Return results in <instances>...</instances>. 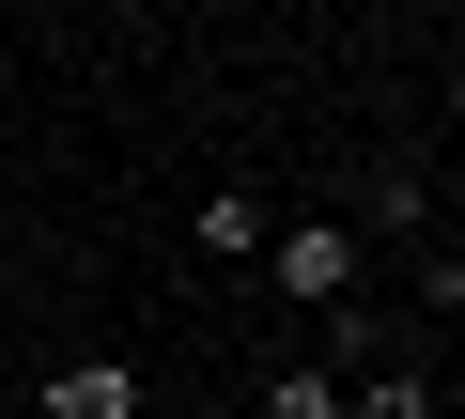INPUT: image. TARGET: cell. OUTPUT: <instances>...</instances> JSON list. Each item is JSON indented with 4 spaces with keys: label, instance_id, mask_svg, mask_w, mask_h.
Returning <instances> with one entry per match:
<instances>
[{
    "label": "cell",
    "instance_id": "cell-2",
    "mask_svg": "<svg viewBox=\"0 0 465 419\" xmlns=\"http://www.w3.org/2000/svg\"><path fill=\"white\" fill-rule=\"evenodd\" d=\"M155 388H140V357H63L47 388H32V419H140Z\"/></svg>",
    "mask_w": 465,
    "mask_h": 419
},
{
    "label": "cell",
    "instance_id": "cell-4",
    "mask_svg": "<svg viewBox=\"0 0 465 419\" xmlns=\"http://www.w3.org/2000/svg\"><path fill=\"white\" fill-rule=\"evenodd\" d=\"M264 419H341V373H264Z\"/></svg>",
    "mask_w": 465,
    "mask_h": 419
},
{
    "label": "cell",
    "instance_id": "cell-6",
    "mask_svg": "<svg viewBox=\"0 0 465 419\" xmlns=\"http://www.w3.org/2000/svg\"><path fill=\"white\" fill-rule=\"evenodd\" d=\"M0 311H16V264H0Z\"/></svg>",
    "mask_w": 465,
    "mask_h": 419
},
{
    "label": "cell",
    "instance_id": "cell-3",
    "mask_svg": "<svg viewBox=\"0 0 465 419\" xmlns=\"http://www.w3.org/2000/svg\"><path fill=\"white\" fill-rule=\"evenodd\" d=\"M217 264H264V186H202V218H186Z\"/></svg>",
    "mask_w": 465,
    "mask_h": 419
},
{
    "label": "cell",
    "instance_id": "cell-5",
    "mask_svg": "<svg viewBox=\"0 0 465 419\" xmlns=\"http://www.w3.org/2000/svg\"><path fill=\"white\" fill-rule=\"evenodd\" d=\"M341 419H434V388L419 373H372V388H341Z\"/></svg>",
    "mask_w": 465,
    "mask_h": 419
},
{
    "label": "cell",
    "instance_id": "cell-1",
    "mask_svg": "<svg viewBox=\"0 0 465 419\" xmlns=\"http://www.w3.org/2000/svg\"><path fill=\"white\" fill-rule=\"evenodd\" d=\"M264 280H280L295 311H341V295H357V234H341V218H264Z\"/></svg>",
    "mask_w": 465,
    "mask_h": 419
}]
</instances>
